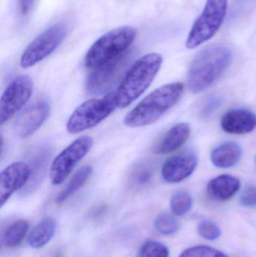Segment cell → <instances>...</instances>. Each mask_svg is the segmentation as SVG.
<instances>
[{"label":"cell","mask_w":256,"mask_h":257,"mask_svg":"<svg viewBox=\"0 0 256 257\" xmlns=\"http://www.w3.org/2000/svg\"><path fill=\"white\" fill-rule=\"evenodd\" d=\"M162 62L160 54L150 53L132 64L114 92L117 108L129 106L147 90L160 70Z\"/></svg>","instance_id":"3"},{"label":"cell","mask_w":256,"mask_h":257,"mask_svg":"<svg viewBox=\"0 0 256 257\" xmlns=\"http://www.w3.org/2000/svg\"><path fill=\"white\" fill-rule=\"evenodd\" d=\"M221 127L229 134H247L256 128V115L244 108L230 110L222 116Z\"/></svg>","instance_id":"14"},{"label":"cell","mask_w":256,"mask_h":257,"mask_svg":"<svg viewBox=\"0 0 256 257\" xmlns=\"http://www.w3.org/2000/svg\"><path fill=\"white\" fill-rule=\"evenodd\" d=\"M179 257H228L219 250L207 246H195L185 250Z\"/></svg>","instance_id":"27"},{"label":"cell","mask_w":256,"mask_h":257,"mask_svg":"<svg viewBox=\"0 0 256 257\" xmlns=\"http://www.w3.org/2000/svg\"><path fill=\"white\" fill-rule=\"evenodd\" d=\"M184 85L181 82L165 84L147 95L124 118L128 127L138 128L153 124L181 98Z\"/></svg>","instance_id":"2"},{"label":"cell","mask_w":256,"mask_h":257,"mask_svg":"<svg viewBox=\"0 0 256 257\" xmlns=\"http://www.w3.org/2000/svg\"><path fill=\"white\" fill-rule=\"evenodd\" d=\"M240 182L238 178L230 175H221L212 179L207 184L209 197L217 202L229 200L238 192Z\"/></svg>","instance_id":"16"},{"label":"cell","mask_w":256,"mask_h":257,"mask_svg":"<svg viewBox=\"0 0 256 257\" xmlns=\"http://www.w3.org/2000/svg\"><path fill=\"white\" fill-rule=\"evenodd\" d=\"M30 225L26 220H18L8 227L4 234V243L8 247L19 246L28 232Z\"/></svg>","instance_id":"21"},{"label":"cell","mask_w":256,"mask_h":257,"mask_svg":"<svg viewBox=\"0 0 256 257\" xmlns=\"http://www.w3.org/2000/svg\"><path fill=\"white\" fill-rule=\"evenodd\" d=\"M52 151L48 146H41L33 152L30 158V177L27 185L24 187L25 190L23 193H30L34 191L42 183L44 176L47 172L50 158Z\"/></svg>","instance_id":"15"},{"label":"cell","mask_w":256,"mask_h":257,"mask_svg":"<svg viewBox=\"0 0 256 257\" xmlns=\"http://www.w3.org/2000/svg\"><path fill=\"white\" fill-rule=\"evenodd\" d=\"M117 108L114 93H108L103 99H89L72 113L66 125L67 131L71 134H77L95 127L109 117Z\"/></svg>","instance_id":"6"},{"label":"cell","mask_w":256,"mask_h":257,"mask_svg":"<svg viewBox=\"0 0 256 257\" xmlns=\"http://www.w3.org/2000/svg\"><path fill=\"white\" fill-rule=\"evenodd\" d=\"M137 257H169V250L162 243L148 241L141 246Z\"/></svg>","instance_id":"25"},{"label":"cell","mask_w":256,"mask_h":257,"mask_svg":"<svg viewBox=\"0 0 256 257\" xmlns=\"http://www.w3.org/2000/svg\"><path fill=\"white\" fill-rule=\"evenodd\" d=\"M35 0H19L20 11L23 16H26L31 10Z\"/></svg>","instance_id":"30"},{"label":"cell","mask_w":256,"mask_h":257,"mask_svg":"<svg viewBox=\"0 0 256 257\" xmlns=\"http://www.w3.org/2000/svg\"><path fill=\"white\" fill-rule=\"evenodd\" d=\"M153 178V169L147 163H138L132 168L129 175V183L142 187L150 183Z\"/></svg>","instance_id":"24"},{"label":"cell","mask_w":256,"mask_h":257,"mask_svg":"<svg viewBox=\"0 0 256 257\" xmlns=\"http://www.w3.org/2000/svg\"><path fill=\"white\" fill-rule=\"evenodd\" d=\"M219 105H220V99H219V98L213 96V97L210 98V99H208L206 102V103L204 104V108L202 109V114L207 117V116L211 114L213 111H215V110Z\"/></svg>","instance_id":"29"},{"label":"cell","mask_w":256,"mask_h":257,"mask_svg":"<svg viewBox=\"0 0 256 257\" xmlns=\"http://www.w3.org/2000/svg\"><path fill=\"white\" fill-rule=\"evenodd\" d=\"M191 128L186 123H177L172 126L165 135L155 148L154 152L158 154H167L181 148L190 136Z\"/></svg>","instance_id":"17"},{"label":"cell","mask_w":256,"mask_h":257,"mask_svg":"<svg viewBox=\"0 0 256 257\" xmlns=\"http://www.w3.org/2000/svg\"><path fill=\"white\" fill-rule=\"evenodd\" d=\"M170 205L173 214L177 216L185 215L192 208V196L186 190H179L173 195Z\"/></svg>","instance_id":"22"},{"label":"cell","mask_w":256,"mask_h":257,"mask_svg":"<svg viewBox=\"0 0 256 257\" xmlns=\"http://www.w3.org/2000/svg\"><path fill=\"white\" fill-rule=\"evenodd\" d=\"M93 139L84 136L66 147L54 158L50 169V178L54 185H60L70 175L77 164L88 154Z\"/></svg>","instance_id":"8"},{"label":"cell","mask_w":256,"mask_h":257,"mask_svg":"<svg viewBox=\"0 0 256 257\" xmlns=\"http://www.w3.org/2000/svg\"><path fill=\"white\" fill-rule=\"evenodd\" d=\"M232 52L228 47L212 45L201 50L192 60L187 75L191 91L201 93L213 85L228 69Z\"/></svg>","instance_id":"1"},{"label":"cell","mask_w":256,"mask_h":257,"mask_svg":"<svg viewBox=\"0 0 256 257\" xmlns=\"http://www.w3.org/2000/svg\"><path fill=\"white\" fill-rule=\"evenodd\" d=\"M154 227L161 235L171 236L178 232L180 226L172 215L168 213H162L155 220Z\"/></svg>","instance_id":"23"},{"label":"cell","mask_w":256,"mask_h":257,"mask_svg":"<svg viewBox=\"0 0 256 257\" xmlns=\"http://www.w3.org/2000/svg\"><path fill=\"white\" fill-rule=\"evenodd\" d=\"M33 80L27 75H20L11 81L0 100V123L4 124L21 111L31 97Z\"/></svg>","instance_id":"9"},{"label":"cell","mask_w":256,"mask_h":257,"mask_svg":"<svg viewBox=\"0 0 256 257\" xmlns=\"http://www.w3.org/2000/svg\"><path fill=\"white\" fill-rule=\"evenodd\" d=\"M228 0H207L202 12L194 22L186 41L188 49H194L210 40L222 27Z\"/></svg>","instance_id":"5"},{"label":"cell","mask_w":256,"mask_h":257,"mask_svg":"<svg viewBox=\"0 0 256 257\" xmlns=\"http://www.w3.org/2000/svg\"><path fill=\"white\" fill-rule=\"evenodd\" d=\"M49 103L45 100H38L27 107L20 114L15 121V128L21 139L33 136L49 117Z\"/></svg>","instance_id":"11"},{"label":"cell","mask_w":256,"mask_h":257,"mask_svg":"<svg viewBox=\"0 0 256 257\" xmlns=\"http://www.w3.org/2000/svg\"><path fill=\"white\" fill-rule=\"evenodd\" d=\"M137 36V30L129 26L118 27L101 36L87 51L86 67L96 69L127 51Z\"/></svg>","instance_id":"4"},{"label":"cell","mask_w":256,"mask_h":257,"mask_svg":"<svg viewBox=\"0 0 256 257\" xmlns=\"http://www.w3.org/2000/svg\"><path fill=\"white\" fill-rule=\"evenodd\" d=\"M242 156L241 147L234 142H227L216 147L210 154V160L216 167L228 169L240 161Z\"/></svg>","instance_id":"18"},{"label":"cell","mask_w":256,"mask_h":257,"mask_svg":"<svg viewBox=\"0 0 256 257\" xmlns=\"http://www.w3.org/2000/svg\"><path fill=\"white\" fill-rule=\"evenodd\" d=\"M198 235L207 241H215L221 236L220 228L210 220H202L200 222L197 228Z\"/></svg>","instance_id":"26"},{"label":"cell","mask_w":256,"mask_h":257,"mask_svg":"<svg viewBox=\"0 0 256 257\" xmlns=\"http://www.w3.org/2000/svg\"><path fill=\"white\" fill-rule=\"evenodd\" d=\"M129 60V53L126 51L103 66L93 69L87 78V91L91 95H99L106 92L121 75Z\"/></svg>","instance_id":"10"},{"label":"cell","mask_w":256,"mask_h":257,"mask_svg":"<svg viewBox=\"0 0 256 257\" xmlns=\"http://www.w3.org/2000/svg\"><path fill=\"white\" fill-rule=\"evenodd\" d=\"M30 177V166L24 162L12 163L2 171L0 175L1 207L7 202L15 192L24 188Z\"/></svg>","instance_id":"12"},{"label":"cell","mask_w":256,"mask_h":257,"mask_svg":"<svg viewBox=\"0 0 256 257\" xmlns=\"http://www.w3.org/2000/svg\"><path fill=\"white\" fill-rule=\"evenodd\" d=\"M240 204L246 208L256 206V186L246 187L240 196Z\"/></svg>","instance_id":"28"},{"label":"cell","mask_w":256,"mask_h":257,"mask_svg":"<svg viewBox=\"0 0 256 257\" xmlns=\"http://www.w3.org/2000/svg\"><path fill=\"white\" fill-rule=\"evenodd\" d=\"M57 229V223L53 217L42 219L30 232L28 244L32 248L40 249L52 239Z\"/></svg>","instance_id":"19"},{"label":"cell","mask_w":256,"mask_h":257,"mask_svg":"<svg viewBox=\"0 0 256 257\" xmlns=\"http://www.w3.org/2000/svg\"><path fill=\"white\" fill-rule=\"evenodd\" d=\"M69 31V24L60 21L45 30L37 36L23 53L21 67H32L51 55L60 45Z\"/></svg>","instance_id":"7"},{"label":"cell","mask_w":256,"mask_h":257,"mask_svg":"<svg viewBox=\"0 0 256 257\" xmlns=\"http://www.w3.org/2000/svg\"><path fill=\"white\" fill-rule=\"evenodd\" d=\"M197 164L198 157L192 151L170 157L162 166V178L171 184L181 182L193 173Z\"/></svg>","instance_id":"13"},{"label":"cell","mask_w":256,"mask_h":257,"mask_svg":"<svg viewBox=\"0 0 256 257\" xmlns=\"http://www.w3.org/2000/svg\"><path fill=\"white\" fill-rule=\"evenodd\" d=\"M93 169L91 166H85L81 167L76 173L72 177L67 185L62 190L61 193L57 196L56 202L57 204H62L68 199L73 196L87 182L91 176Z\"/></svg>","instance_id":"20"}]
</instances>
